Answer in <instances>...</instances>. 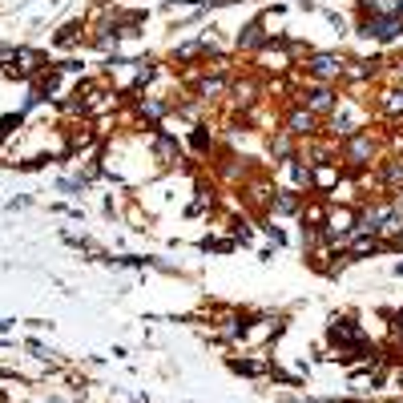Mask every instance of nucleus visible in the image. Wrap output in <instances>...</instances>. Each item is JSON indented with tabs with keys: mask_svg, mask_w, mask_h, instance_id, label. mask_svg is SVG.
I'll use <instances>...</instances> for the list:
<instances>
[{
	"mask_svg": "<svg viewBox=\"0 0 403 403\" xmlns=\"http://www.w3.org/2000/svg\"><path fill=\"white\" fill-rule=\"evenodd\" d=\"M343 69H347V61H343L339 53H315V57H307V77L319 81V85L343 81Z\"/></svg>",
	"mask_w": 403,
	"mask_h": 403,
	"instance_id": "f257e3e1",
	"label": "nucleus"
},
{
	"mask_svg": "<svg viewBox=\"0 0 403 403\" xmlns=\"http://www.w3.org/2000/svg\"><path fill=\"white\" fill-rule=\"evenodd\" d=\"M359 32L363 37H375V41H395V37H403V12L400 17H367L363 12Z\"/></svg>",
	"mask_w": 403,
	"mask_h": 403,
	"instance_id": "f03ea898",
	"label": "nucleus"
},
{
	"mask_svg": "<svg viewBox=\"0 0 403 403\" xmlns=\"http://www.w3.org/2000/svg\"><path fill=\"white\" fill-rule=\"evenodd\" d=\"M371 153H375V138H371V129H355L351 138H343V158H347V166H363V162H371Z\"/></svg>",
	"mask_w": 403,
	"mask_h": 403,
	"instance_id": "7ed1b4c3",
	"label": "nucleus"
},
{
	"mask_svg": "<svg viewBox=\"0 0 403 403\" xmlns=\"http://www.w3.org/2000/svg\"><path fill=\"white\" fill-rule=\"evenodd\" d=\"M335 105H339V97H335L331 85H319V81H315L307 93H303V109H310L315 118H331Z\"/></svg>",
	"mask_w": 403,
	"mask_h": 403,
	"instance_id": "20e7f679",
	"label": "nucleus"
},
{
	"mask_svg": "<svg viewBox=\"0 0 403 403\" xmlns=\"http://www.w3.org/2000/svg\"><path fill=\"white\" fill-rule=\"evenodd\" d=\"M283 133H290V138H315L319 133V118L310 109H303V105H294L283 121Z\"/></svg>",
	"mask_w": 403,
	"mask_h": 403,
	"instance_id": "39448f33",
	"label": "nucleus"
},
{
	"mask_svg": "<svg viewBox=\"0 0 403 403\" xmlns=\"http://www.w3.org/2000/svg\"><path fill=\"white\" fill-rule=\"evenodd\" d=\"M327 339H331V343L339 347V351H347V347H355V343H363V335H359L355 319H347V315H343V319L335 315V319H331V327H327Z\"/></svg>",
	"mask_w": 403,
	"mask_h": 403,
	"instance_id": "423d86ee",
	"label": "nucleus"
},
{
	"mask_svg": "<svg viewBox=\"0 0 403 403\" xmlns=\"http://www.w3.org/2000/svg\"><path fill=\"white\" fill-rule=\"evenodd\" d=\"M266 45H270V32H262V21L246 24V28L238 32V48H242V53H259V48H266Z\"/></svg>",
	"mask_w": 403,
	"mask_h": 403,
	"instance_id": "0eeeda50",
	"label": "nucleus"
},
{
	"mask_svg": "<svg viewBox=\"0 0 403 403\" xmlns=\"http://www.w3.org/2000/svg\"><path fill=\"white\" fill-rule=\"evenodd\" d=\"M310 169H315V174H310V194H323L339 182V169H335L331 162H319V166H310Z\"/></svg>",
	"mask_w": 403,
	"mask_h": 403,
	"instance_id": "6e6552de",
	"label": "nucleus"
},
{
	"mask_svg": "<svg viewBox=\"0 0 403 403\" xmlns=\"http://www.w3.org/2000/svg\"><path fill=\"white\" fill-rule=\"evenodd\" d=\"M270 210H274V214H299V210H303V194H299V190L270 194Z\"/></svg>",
	"mask_w": 403,
	"mask_h": 403,
	"instance_id": "1a4fd4ad",
	"label": "nucleus"
},
{
	"mask_svg": "<svg viewBox=\"0 0 403 403\" xmlns=\"http://www.w3.org/2000/svg\"><path fill=\"white\" fill-rule=\"evenodd\" d=\"M379 182L387 186V190L395 194V190H403V158H387L383 162V169H379Z\"/></svg>",
	"mask_w": 403,
	"mask_h": 403,
	"instance_id": "9d476101",
	"label": "nucleus"
},
{
	"mask_svg": "<svg viewBox=\"0 0 403 403\" xmlns=\"http://www.w3.org/2000/svg\"><path fill=\"white\" fill-rule=\"evenodd\" d=\"M133 101H138V113H142V118H149V121H162L166 118V101H158V97H133Z\"/></svg>",
	"mask_w": 403,
	"mask_h": 403,
	"instance_id": "9b49d317",
	"label": "nucleus"
},
{
	"mask_svg": "<svg viewBox=\"0 0 403 403\" xmlns=\"http://www.w3.org/2000/svg\"><path fill=\"white\" fill-rule=\"evenodd\" d=\"M367 17H400V0H363Z\"/></svg>",
	"mask_w": 403,
	"mask_h": 403,
	"instance_id": "f8f14e48",
	"label": "nucleus"
},
{
	"mask_svg": "<svg viewBox=\"0 0 403 403\" xmlns=\"http://www.w3.org/2000/svg\"><path fill=\"white\" fill-rule=\"evenodd\" d=\"M259 85H254V81H234V85H230V97H234L238 105H254V101H259Z\"/></svg>",
	"mask_w": 403,
	"mask_h": 403,
	"instance_id": "ddd939ff",
	"label": "nucleus"
},
{
	"mask_svg": "<svg viewBox=\"0 0 403 403\" xmlns=\"http://www.w3.org/2000/svg\"><path fill=\"white\" fill-rule=\"evenodd\" d=\"M379 109L387 118H400L403 113V89H387V93L379 97Z\"/></svg>",
	"mask_w": 403,
	"mask_h": 403,
	"instance_id": "4468645a",
	"label": "nucleus"
},
{
	"mask_svg": "<svg viewBox=\"0 0 403 403\" xmlns=\"http://www.w3.org/2000/svg\"><path fill=\"white\" fill-rule=\"evenodd\" d=\"M226 93V81H222V77H206V81H202V85H198V97H202V101H214V97H222Z\"/></svg>",
	"mask_w": 403,
	"mask_h": 403,
	"instance_id": "2eb2a0df",
	"label": "nucleus"
},
{
	"mask_svg": "<svg viewBox=\"0 0 403 403\" xmlns=\"http://www.w3.org/2000/svg\"><path fill=\"white\" fill-rule=\"evenodd\" d=\"M158 77V61H138V77H133V89H142Z\"/></svg>",
	"mask_w": 403,
	"mask_h": 403,
	"instance_id": "dca6fc26",
	"label": "nucleus"
},
{
	"mask_svg": "<svg viewBox=\"0 0 403 403\" xmlns=\"http://www.w3.org/2000/svg\"><path fill=\"white\" fill-rule=\"evenodd\" d=\"M270 153H274V158H283V162H290V158H294V145H290V133H279V138L270 142Z\"/></svg>",
	"mask_w": 403,
	"mask_h": 403,
	"instance_id": "f3484780",
	"label": "nucleus"
},
{
	"mask_svg": "<svg viewBox=\"0 0 403 403\" xmlns=\"http://www.w3.org/2000/svg\"><path fill=\"white\" fill-rule=\"evenodd\" d=\"M153 149H158V158H162V162H174V158H178V145L169 142V138H158Z\"/></svg>",
	"mask_w": 403,
	"mask_h": 403,
	"instance_id": "a211bd4d",
	"label": "nucleus"
},
{
	"mask_svg": "<svg viewBox=\"0 0 403 403\" xmlns=\"http://www.w3.org/2000/svg\"><path fill=\"white\" fill-rule=\"evenodd\" d=\"M190 142H194V149H210L214 138H210V129H206V125H194V138H190Z\"/></svg>",
	"mask_w": 403,
	"mask_h": 403,
	"instance_id": "6ab92c4d",
	"label": "nucleus"
},
{
	"mask_svg": "<svg viewBox=\"0 0 403 403\" xmlns=\"http://www.w3.org/2000/svg\"><path fill=\"white\" fill-rule=\"evenodd\" d=\"M77 32H81V24H69V28H61L57 45H73V41H77Z\"/></svg>",
	"mask_w": 403,
	"mask_h": 403,
	"instance_id": "aec40b11",
	"label": "nucleus"
},
{
	"mask_svg": "<svg viewBox=\"0 0 403 403\" xmlns=\"http://www.w3.org/2000/svg\"><path fill=\"white\" fill-rule=\"evenodd\" d=\"M391 327H395V331H403V307L391 310Z\"/></svg>",
	"mask_w": 403,
	"mask_h": 403,
	"instance_id": "412c9836",
	"label": "nucleus"
},
{
	"mask_svg": "<svg viewBox=\"0 0 403 403\" xmlns=\"http://www.w3.org/2000/svg\"><path fill=\"white\" fill-rule=\"evenodd\" d=\"M400 12H403V0H400Z\"/></svg>",
	"mask_w": 403,
	"mask_h": 403,
	"instance_id": "4be33fe9",
	"label": "nucleus"
},
{
	"mask_svg": "<svg viewBox=\"0 0 403 403\" xmlns=\"http://www.w3.org/2000/svg\"><path fill=\"white\" fill-rule=\"evenodd\" d=\"M400 73H403V65H400Z\"/></svg>",
	"mask_w": 403,
	"mask_h": 403,
	"instance_id": "5701e85b",
	"label": "nucleus"
},
{
	"mask_svg": "<svg viewBox=\"0 0 403 403\" xmlns=\"http://www.w3.org/2000/svg\"><path fill=\"white\" fill-rule=\"evenodd\" d=\"M400 335H403V331H400Z\"/></svg>",
	"mask_w": 403,
	"mask_h": 403,
	"instance_id": "b1692460",
	"label": "nucleus"
}]
</instances>
